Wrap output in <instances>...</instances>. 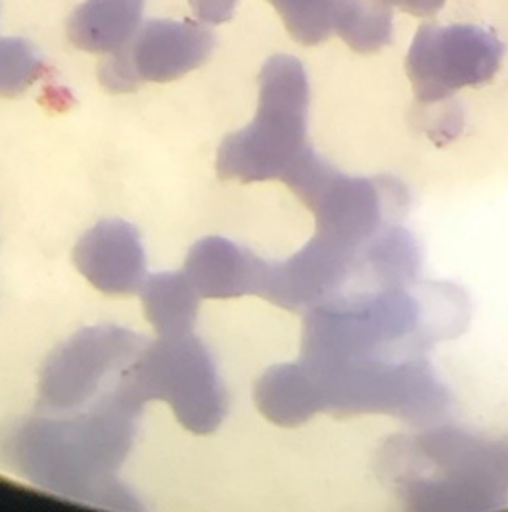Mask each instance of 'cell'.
Here are the masks:
<instances>
[{"label":"cell","instance_id":"cell-2","mask_svg":"<svg viewBox=\"0 0 508 512\" xmlns=\"http://www.w3.org/2000/svg\"><path fill=\"white\" fill-rule=\"evenodd\" d=\"M380 470L409 509L489 511L508 501V440L430 430L388 443Z\"/></svg>","mask_w":508,"mask_h":512},{"label":"cell","instance_id":"cell-9","mask_svg":"<svg viewBox=\"0 0 508 512\" xmlns=\"http://www.w3.org/2000/svg\"><path fill=\"white\" fill-rule=\"evenodd\" d=\"M265 261L221 236L200 240L186 257L185 275L200 298L259 296Z\"/></svg>","mask_w":508,"mask_h":512},{"label":"cell","instance_id":"cell-10","mask_svg":"<svg viewBox=\"0 0 508 512\" xmlns=\"http://www.w3.org/2000/svg\"><path fill=\"white\" fill-rule=\"evenodd\" d=\"M144 0H85L68 20L71 45L94 54H114L139 31Z\"/></svg>","mask_w":508,"mask_h":512},{"label":"cell","instance_id":"cell-6","mask_svg":"<svg viewBox=\"0 0 508 512\" xmlns=\"http://www.w3.org/2000/svg\"><path fill=\"white\" fill-rule=\"evenodd\" d=\"M213 47V33L204 25L150 20L125 47L108 54L98 77L110 93H131L142 83H169L200 68Z\"/></svg>","mask_w":508,"mask_h":512},{"label":"cell","instance_id":"cell-8","mask_svg":"<svg viewBox=\"0 0 508 512\" xmlns=\"http://www.w3.org/2000/svg\"><path fill=\"white\" fill-rule=\"evenodd\" d=\"M79 273L104 294H135L146 280L139 231L125 221H102L73 250Z\"/></svg>","mask_w":508,"mask_h":512},{"label":"cell","instance_id":"cell-14","mask_svg":"<svg viewBox=\"0 0 508 512\" xmlns=\"http://www.w3.org/2000/svg\"><path fill=\"white\" fill-rule=\"evenodd\" d=\"M288 33L303 47H315L334 33L340 0H269Z\"/></svg>","mask_w":508,"mask_h":512},{"label":"cell","instance_id":"cell-12","mask_svg":"<svg viewBox=\"0 0 508 512\" xmlns=\"http://www.w3.org/2000/svg\"><path fill=\"white\" fill-rule=\"evenodd\" d=\"M142 305L146 319L160 336L192 332L198 317L200 296L185 273H160L144 280Z\"/></svg>","mask_w":508,"mask_h":512},{"label":"cell","instance_id":"cell-4","mask_svg":"<svg viewBox=\"0 0 508 512\" xmlns=\"http://www.w3.org/2000/svg\"><path fill=\"white\" fill-rule=\"evenodd\" d=\"M125 380L140 401L160 399L171 405L186 430L206 436L227 415V394L204 344L192 336H162L142 348L127 367Z\"/></svg>","mask_w":508,"mask_h":512},{"label":"cell","instance_id":"cell-16","mask_svg":"<svg viewBox=\"0 0 508 512\" xmlns=\"http://www.w3.org/2000/svg\"><path fill=\"white\" fill-rule=\"evenodd\" d=\"M238 0H190L194 16L202 24L219 25L229 22Z\"/></svg>","mask_w":508,"mask_h":512},{"label":"cell","instance_id":"cell-13","mask_svg":"<svg viewBox=\"0 0 508 512\" xmlns=\"http://www.w3.org/2000/svg\"><path fill=\"white\" fill-rule=\"evenodd\" d=\"M334 33L355 52H378L392 41V8L378 0H340Z\"/></svg>","mask_w":508,"mask_h":512},{"label":"cell","instance_id":"cell-11","mask_svg":"<svg viewBox=\"0 0 508 512\" xmlns=\"http://www.w3.org/2000/svg\"><path fill=\"white\" fill-rule=\"evenodd\" d=\"M255 403L280 426H298L319 413L315 390L300 363L278 365L263 374L255 386Z\"/></svg>","mask_w":508,"mask_h":512},{"label":"cell","instance_id":"cell-3","mask_svg":"<svg viewBox=\"0 0 508 512\" xmlns=\"http://www.w3.org/2000/svg\"><path fill=\"white\" fill-rule=\"evenodd\" d=\"M309 81L298 58L277 54L259 75V108L254 121L223 140L217 171L242 183L288 181L313 148L307 139Z\"/></svg>","mask_w":508,"mask_h":512},{"label":"cell","instance_id":"cell-7","mask_svg":"<svg viewBox=\"0 0 508 512\" xmlns=\"http://www.w3.org/2000/svg\"><path fill=\"white\" fill-rule=\"evenodd\" d=\"M142 350L140 336L117 326L79 332L48 359L41 378V407L64 411L81 407L108 376L123 373Z\"/></svg>","mask_w":508,"mask_h":512},{"label":"cell","instance_id":"cell-1","mask_svg":"<svg viewBox=\"0 0 508 512\" xmlns=\"http://www.w3.org/2000/svg\"><path fill=\"white\" fill-rule=\"evenodd\" d=\"M123 380L121 374L79 419H33L12 430L6 449L12 463L35 484L66 497L104 503L127 497L116 472L133 445L144 403Z\"/></svg>","mask_w":508,"mask_h":512},{"label":"cell","instance_id":"cell-15","mask_svg":"<svg viewBox=\"0 0 508 512\" xmlns=\"http://www.w3.org/2000/svg\"><path fill=\"white\" fill-rule=\"evenodd\" d=\"M45 62L24 39H0V96L14 98L45 75Z\"/></svg>","mask_w":508,"mask_h":512},{"label":"cell","instance_id":"cell-5","mask_svg":"<svg viewBox=\"0 0 508 512\" xmlns=\"http://www.w3.org/2000/svg\"><path fill=\"white\" fill-rule=\"evenodd\" d=\"M505 45L480 25L424 24L407 54V75L422 104H436L466 87L489 83L501 68Z\"/></svg>","mask_w":508,"mask_h":512},{"label":"cell","instance_id":"cell-17","mask_svg":"<svg viewBox=\"0 0 508 512\" xmlns=\"http://www.w3.org/2000/svg\"><path fill=\"white\" fill-rule=\"evenodd\" d=\"M386 6H397L403 12L416 16V18H430L436 16L439 10L443 8L445 0H378Z\"/></svg>","mask_w":508,"mask_h":512}]
</instances>
